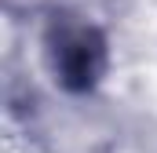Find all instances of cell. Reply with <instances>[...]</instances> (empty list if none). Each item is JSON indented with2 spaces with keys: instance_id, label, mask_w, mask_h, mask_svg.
<instances>
[{
  "instance_id": "6da1fadb",
  "label": "cell",
  "mask_w": 157,
  "mask_h": 153,
  "mask_svg": "<svg viewBox=\"0 0 157 153\" xmlns=\"http://www.w3.org/2000/svg\"><path fill=\"white\" fill-rule=\"evenodd\" d=\"M40 62L62 95L88 99L113 69V44L95 18L80 11H55L40 29Z\"/></svg>"
}]
</instances>
